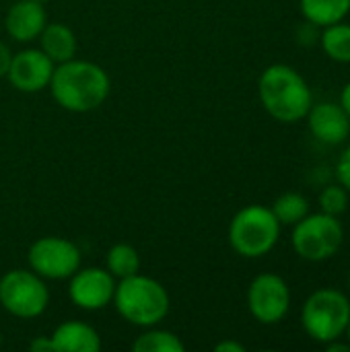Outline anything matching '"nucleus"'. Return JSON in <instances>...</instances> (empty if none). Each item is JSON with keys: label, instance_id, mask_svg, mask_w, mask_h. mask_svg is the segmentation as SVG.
Instances as JSON below:
<instances>
[{"label": "nucleus", "instance_id": "obj_8", "mask_svg": "<svg viewBox=\"0 0 350 352\" xmlns=\"http://www.w3.org/2000/svg\"><path fill=\"white\" fill-rule=\"evenodd\" d=\"M29 268L41 278L66 280L70 278L83 262L80 250L64 237H41L31 243L27 252Z\"/></svg>", "mask_w": 350, "mask_h": 352}, {"label": "nucleus", "instance_id": "obj_14", "mask_svg": "<svg viewBox=\"0 0 350 352\" xmlns=\"http://www.w3.org/2000/svg\"><path fill=\"white\" fill-rule=\"evenodd\" d=\"M50 338L56 352H97L101 349L97 330L85 322H64Z\"/></svg>", "mask_w": 350, "mask_h": 352}, {"label": "nucleus", "instance_id": "obj_1", "mask_svg": "<svg viewBox=\"0 0 350 352\" xmlns=\"http://www.w3.org/2000/svg\"><path fill=\"white\" fill-rule=\"evenodd\" d=\"M47 89L62 109L72 113H89L105 103L111 91V80L99 64L72 58L56 64Z\"/></svg>", "mask_w": 350, "mask_h": 352}, {"label": "nucleus", "instance_id": "obj_10", "mask_svg": "<svg viewBox=\"0 0 350 352\" xmlns=\"http://www.w3.org/2000/svg\"><path fill=\"white\" fill-rule=\"evenodd\" d=\"M68 295L70 301L85 311H99L107 307L113 301L116 295V278L109 274L105 268L89 266V268H78L70 276L68 285Z\"/></svg>", "mask_w": 350, "mask_h": 352}, {"label": "nucleus", "instance_id": "obj_12", "mask_svg": "<svg viewBox=\"0 0 350 352\" xmlns=\"http://www.w3.org/2000/svg\"><path fill=\"white\" fill-rule=\"evenodd\" d=\"M307 126L311 134L324 144H342L350 134V118L340 103H314L307 111Z\"/></svg>", "mask_w": 350, "mask_h": 352}, {"label": "nucleus", "instance_id": "obj_15", "mask_svg": "<svg viewBox=\"0 0 350 352\" xmlns=\"http://www.w3.org/2000/svg\"><path fill=\"white\" fill-rule=\"evenodd\" d=\"M41 43V52L54 62V64H62L68 62L76 56V35L74 31L64 25V23H47L41 31V35L37 37Z\"/></svg>", "mask_w": 350, "mask_h": 352}, {"label": "nucleus", "instance_id": "obj_18", "mask_svg": "<svg viewBox=\"0 0 350 352\" xmlns=\"http://www.w3.org/2000/svg\"><path fill=\"white\" fill-rule=\"evenodd\" d=\"M270 210L274 212L281 227H293L309 214V202L299 192H285L274 200Z\"/></svg>", "mask_w": 350, "mask_h": 352}, {"label": "nucleus", "instance_id": "obj_9", "mask_svg": "<svg viewBox=\"0 0 350 352\" xmlns=\"http://www.w3.org/2000/svg\"><path fill=\"white\" fill-rule=\"evenodd\" d=\"M248 307L254 320L264 326H274L285 320L291 309V289L278 274H258L248 289Z\"/></svg>", "mask_w": 350, "mask_h": 352}, {"label": "nucleus", "instance_id": "obj_29", "mask_svg": "<svg viewBox=\"0 0 350 352\" xmlns=\"http://www.w3.org/2000/svg\"><path fill=\"white\" fill-rule=\"evenodd\" d=\"M344 336H347V340H349V344H350V320H349V326H347V330H344Z\"/></svg>", "mask_w": 350, "mask_h": 352}, {"label": "nucleus", "instance_id": "obj_22", "mask_svg": "<svg viewBox=\"0 0 350 352\" xmlns=\"http://www.w3.org/2000/svg\"><path fill=\"white\" fill-rule=\"evenodd\" d=\"M336 177L340 182V186L350 194V144L342 151L338 165H336Z\"/></svg>", "mask_w": 350, "mask_h": 352}, {"label": "nucleus", "instance_id": "obj_4", "mask_svg": "<svg viewBox=\"0 0 350 352\" xmlns=\"http://www.w3.org/2000/svg\"><path fill=\"white\" fill-rule=\"evenodd\" d=\"M281 237V223L274 212L262 204L241 208L229 225V243L241 258H262L274 250Z\"/></svg>", "mask_w": 350, "mask_h": 352}, {"label": "nucleus", "instance_id": "obj_19", "mask_svg": "<svg viewBox=\"0 0 350 352\" xmlns=\"http://www.w3.org/2000/svg\"><path fill=\"white\" fill-rule=\"evenodd\" d=\"M107 270L116 280L128 278L138 274L140 270V256L130 243H116L107 252Z\"/></svg>", "mask_w": 350, "mask_h": 352}, {"label": "nucleus", "instance_id": "obj_13", "mask_svg": "<svg viewBox=\"0 0 350 352\" xmlns=\"http://www.w3.org/2000/svg\"><path fill=\"white\" fill-rule=\"evenodd\" d=\"M45 25H47V14L39 0H17L8 8L4 19L6 33L19 43L35 41Z\"/></svg>", "mask_w": 350, "mask_h": 352}, {"label": "nucleus", "instance_id": "obj_7", "mask_svg": "<svg viewBox=\"0 0 350 352\" xmlns=\"http://www.w3.org/2000/svg\"><path fill=\"white\" fill-rule=\"evenodd\" d=\"M0 305L19 320H33L50 305V289L29 270H8L0 278Z\"/></svg>", "mask_w": 350, "mask_h": 352}, {"label": "nucleus", "instance_id": "obj_5", "mask_svg": "<svg viewBox=\"0 0 350 352\" xmlns=\"http://www.w3.org/2000/svg\"><path fill=\"white\" fill-rule=\"evenodd\" d=\"M350 320V301L338 289H320L307 297L301 309V326L320 344L340 340Z\"/></svg>", "mask_w": 350, "mask_h": 352}, {"label": "nucleus", "instance_id": "obj_28", "mask_svg": "<svg viewBox=\"0 0 350 352\" xmlns=\"http://www.w3.org/2000/svg\"><path fill=\"white\" fill-rule=\"evenodd\" d=\"M326 346V351L330 352H350V344H340L338 340H332V342H328V344H324Z\"/></svg>", "mask_w": 350, "mask_h": 352}, {"label": "nucleus", "instance_id": "obj_16", "mask_svg": "<svg viewBox=\"0 0 350 352\" xmlns=\"http://www.w3.org/2000/svg\"><path fill=\"white\" fill-rule=\"evenodd\" d=\"M299 10L305 21L324 29L347 19L350 0H299Z\"/></svg>", "mask_w": 350, "mask_h": 352}, {"label": "nucleus", "instance_id": "obj_23", "mask_svg": "<svg viewBox=\"0 0 350 352\" xmlns=\"http://www.w3.org/2000/svg\"><path fill=\"white\" fill-rule=\"evenodd\" d=\"M299 43H303V45H311L316 39H320V27L318 25H314V23H309V21H305L301 27H299Z\"/></svg>", "mask_w": 350, "mask_h": 352}, {"label": "nucleus", "instance_id": "obj_25", "mask_svg": "<svg viewBox=\"0 0 350 352\" xmlns=\"http://www.w3.org/2000/svg\"><path fill=\"white\" fill-rule=\"evenodd\" d=\"M29 349L33 352H56L54 351V344H52V338H50V336H39V338H35V340L29 344Z\"/></svg>", "mask_w": 350, "mask_h": 352}, {"label": "nucleus", "instance_id": "obj_31", "mask_svg": "<svg viewBox=\"0 0 350 352\" xmlns=\"http://www.w3.org/2000/svg\"><path fill=\"white\" fill-rule=\"evenodd\" d=\"M349 289H350V274H349Z\"/></svg>", "mask_w": 350, "mask_h": 352}, {"label": "nucleus", "instance_id": "obj_21", "mask_svg": "<svg viewBox=\"0 0 350 352\" xmlns=\"http://www.w3.org/2000/svg\"><path fill=\"white\" fill-rule=\"evenodd\" d=\"M320 208L322 212L326 214H332V217H340L347 208H349V192L340 186V184H334V186H326L322 192H320Z\"/></svg>", "mask_w": 350, "mask_h": 352}, {"label": "nucleus", "instance_id": "obj_30", "mask_svg": "<svg viewBox=\"0 0 350 352\" xmlns=\"http://www.w3.org/2000/svg\"><path fill=\"white\" fill-rule=\"evenodd\" d=\"M0 346H2V332H0Z\"/></svg>", "mask_w": 350, "mask_h": 352}, {"label": "nucleus", "instance_id": "obj_11", "mask_svg": "<svg viewBox=\"0 0 350 352\" xmlns=\"http://www.w3.org/2000/svg\"><path fill=\"white\" fill-rule=\"evenodd\" d=\"M56 64L35 47L12 54L6 78L21 93H39L50 87Z\"/></svg>", "mask_w": 350, "mask_h": 352}, {"label": "nucleus", "instance_id": "obj_17", "mask_svg": "<svg viewBox=\"0 0 350 352\" xmlns=\"http://www.w3.org/2000/svg\"><path fill=\"white\" fill-rule=\"evenodd\" d=\"M320 43L330 60L350 64V23L338 21L324 27V31L320 33Z\"/></svg>", "mask_w": 350, "mask_h": 352}, {"label": "nucleus", "instance_id": "obj_26", "mask_svg": "<svg viewBox=\"0 0 350 352\" xmlns=\"http://www.w3.org/2000/svg\"><path fill=\"white\" fill-rule=\"evenodd\" d=\"M217 352H245V346L239 344V342H233V340H225V342H219L215 346Z\"/></svg>", "mask_w": 350, "mask_h": 352}, {"label": "nucleus", "instance_id": "obj_20", "mask_svg": "<svg viewBox=\"0 0 350 352\" xmlns=\"http://www.w3.org/2000/svg\"><path fill=\"white\" fill-rule=\"evenodd\" d=\"M132 349L136 352H184V342L167 330H149L140 334Z\"/></svg>", "mask_w": 350, "mask_h": 352}, {"label": "nucleus", "instance_id": "obj_2", "mask_svg": "<svg viewBox=\"0 0 350 352\" xmlns=\"http://www.w3.org/2000/svg\"><path fill=\"white\" fill-rule=\"evenodd\" d=\"M258 97L268 116L283 124H297L305 120L314 105L307 80L289 64H272L260 74Z\"/></svg>", "mask_w": 350, "mask_h": 352}, {"label": "nucleus", "instance_id": "obj_6", "mask_svg": "<svg viewBox=\"0 0 350 352\" xmlns=\"http://www.w3.org/2000/svg\"><path fill=\"white\" fill-rule=\"evenodd\" d=\"M344 241V229L338 217L316 212L293 225L291 243L299 258L307 262H324L338 254Z\"/></svg>", "mask_w": 350, "mask_h": 352}, {"label": "nucleus", "instance_id": "obj_27", "mask_svg": "<svg viewBox=\"0 0 350 352\" xmlns=\"http://www.w3.org/2000/svg\"><path fill=\"white\" fill-rule=\"evenodd\" d=\"M340 107L347 111V116L350 118V80L344 85V89L340 91Z\"/></svg>", "mask_w": 350, "mask_h": 352}, {"label": "nucleus", "instance_id": "obj_24", "mask_svg": "<svg viewBox=\"0 0 350 352\" xmlns=\"http://www.w3.org/2000/svg\"><path fill=\"white\" fill-rule=\"evenodd\" d=\"M10 60H12V52L8 50V45H6V43H2V41H0V78H2V76H6L8 66H10Z\"/></svg>", "mask_w": 350, "mask_h": 352}, {"label": "nucleus", "instance_id": "obj_3", "mask_svg": "<svg viewBox=\"0 0 350 352\" xmlns=\"http://www.w3.org/2000/svg\"><path fill=\"white\" fill-rule=\"evenodd\" d=\"M111 303L128 324L138 328H153L161 324L171 307L167 289L159 280L142 274L122 278L116 285Z\"/></svg>", "mask_w": 350, "mask_h": 352}]
</instances>
